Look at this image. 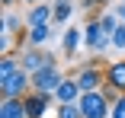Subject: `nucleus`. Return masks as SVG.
Here are the masks:
<instances>
[{
	"instance_id": "obj_1",
	"label": "nucleus",
	"mask_w": 125,
	"mask_h": 118,
	"mask_svg": "<svg viewBox=\"0 0 125 118\" xmlns=\"http://www.w3.org/2000/svg\"><path fill=\"white\" fill-rule=\"evenodd\" d=\"M77 105H80L83 118H109V115H112V102L103 96V89H96V93H83Z\"/></svg>"
},
{
	"instance_id": "obj_2",
	"label": "nucleus",
	"mask_w": 125,
	"mask_h": 118,
	"mask_svg": "<svg viewBox=\"0 0 125 118\" xmlns=\"http://www.w3.org/2000/svg\"><path fill=\"white\" fill-rule=\"evenodd\" d=\"M29 86H32V74L19 67L10 80H0V96L3 99H22L29 93Z\"/></svg>"
},
{
	"instance_id": "obj_3",
	"label": "nucleus",
	"mask_w": 125,
	"mask_h": 118,
	"mask_svg": "<svg viewBox=\"0 0 125 118\" xmlns=\"http://www.w3.org/2000/svg\"><path fill=\"white\" fill-rule=\"evenodd\" d=\"M61 83H64V74H61L58 67H45V70H39V74H32V89H35V93L55 96Z\"/></svg>"
},
{
	"instance_id": "obj_4",
	"label": "nucleus",
	"mask_w": 125,
	"mask_h": 118,
	"mask_svg": "<svg viewBox=\"0 0 125 118\" xmlns=\"http://www.w3.org/2000/svg\"><path fill=\"white\" fill-rule=\"evenodd\" d=\"M83 45H87L93 54H103L106 45H112V38L103 32V26H99V19H90V22H87V29H83Z\"/></svg>"
},
{
	"instance_id": "obj_5",
	"label": "nucleus",
	"mask_w": 125,
	"mask_h": 118,
	"mask_svg": "<svg viewBox=\"0 0 125 118\" xmlns=\"http://www.w3.org/2000/svg\"><path fill=\"white\" fill-rule=\"evenodd\" d=\"M77 86H80V93H96V89H103V86H106V74H103L99 67L83 64V67H80V74H77Z\"/></svg>"
},
{
	"instance_id": "obj_6",
	"label": "nucleus",
	"mask_w": 125,
	"mask_h": 118,
	"mask_svg": "<svg viewBox=\"0 0 125 118\" xmlns=\"http://www.w3.org/2000/svg\"><path fill=\"white\" fill-rule=\"evenodd\" d=\"M45 67H58V61H55L52 54L39 51V48H26V51H22V70L39 74V70H45Z\"/></svg>"
},
{
	"instance_id": "obj_7",
	"label": "nucleus",
	"mask_w": 125,
	"mask_h": 118,
	"mask_svg": "<svg viewBox=\"0 0 125 118\" xmlns=\"http://www.w3.org/2000/svg\"><path fill=\"white\" fill-rule=\"evenodd\" d=\"M55 102V96H48V93H26L22 96V105H26V115L29 118H45V112H48V105Z\"/></svg>"
},
{
	"instance_id": "obj_8",
	"label": "nucleus",
	"mask_w": 125,
	"mask_h": 118,
	"mask_svg": "<svg viewBox=\"0 0 125 118\" xmlns=\"http://www.w3.org/2000/svg\"><path fill=\"white\" fill-rule=\"evenodd\" d=\"M80 86H77V80H67L64 77V83L58 86V93H55V102L58 105H74V102H80Z\"/></svg>"
},
{
	"instance_id": "obj_9",
	"label": "nucleus",
	"mask_w": 125,
	"mask_h": 118,
	"mask_svg": "<svg viewBox=\"0 0 125 118\" xmlns=\"http://www.w3.org/2000/svg\"><path fill=\"white\" fill-rule=\"evenodd\" d=\"M80 42H83V32H80L77 26H67V29H64V35H61V48H64V54H67L71 61H74V54H77Z\"/></svg>"
},
{
	"instance_id": "obj_10",
	"label": "nucleus",
	"mask_w": 125,
	"mask_h": 118,
	"mask_svg": "<svg viewBox=\"0 0 125 118\" xmlns=\"http://www.w3.org/2000/svg\"><path fill=\"white\" fill-rule=\"evenodd\" d=\"M52 22H55V10H52V7H45V3L32 7L29 16H26V26H29V29H32V26H52Z\"/></svg>"
},
{
	"instance_id": "obj_11",
	"label": "nucleus",
	"mask_w": 125,
	"mask_h": 118,
	"mask_svg": "<svg viewBox=\"0 0 125 118\" xmlns=\"http://www.w3.org/2000/svg\"><path fill=\"white\" fill-rule=\"evenodd\" d=\"M106 83L115 86L119 93H125V61H112L106 67Z\"/></svg>"
},
{
	"instance_id": "obj_12",
	"label": "nucleus",
	"mask_w": 125,
	"mask_h": 118,
	"mask_svg": "<svg viewBox=\"0 0 125 118\" xmlns=\"http://www.w3.org/2000/svg\"><path fill=\"white\" fill-rule=\"evenodd\" d=\"M0 118H29L22 99H3V105H0Z\"/></svg>"
},
{
	"instance_id": "obj_13",
	"label": "nucleus",
	"mask_w": 125,
	"mask_h": 118,
	"mask_svg": "<svg viewBox=\"0 0 125 118\" xmlns=\"http://www.w3.org/2000/svg\"><path fill=\"white\" fill-rule=\"evenodd\" d=\"M48 35H52V26H32L26 32V42H29V48H42L48 42Z\"/></svg>"
},
{
	"instance_id": "obj_14",
	"label": "nucleus",
	"mask_w": 125,
	"mask_h": 118,
	"mask_svg": "<svg viewBox=\"0 0 125 118\" xmlns=\"http://www.w3.org/2000/svg\"><path fill=\"white\" fill-rule=\"evenodd\" d=\"M52 10H55V22H71V16H74V0H55L52 3Z\"/></svg>"
},
{
	"instance_id": "obj_15",
	"label": "nucleus",
	"mask_w": 125,
	"mask_h": 118,
	"mask_svg": "<svg viewBox=\"0 0 125 118\" xmlns=\"http://www.w3.org/2000/svg\"><path fill=\"white\" fill-rule=\"evenodd\" d=\"M19 67H22V61H16L13 54H3V58H0V80H10Z\"/></svg>"
},
{
	"instance_id": "obj_16",
	"label": "nucleus",
	"mask_w": 125,
	"mask_h": 118,
	"mask_svg": "<svg viewBox=\"0 0 125 118\" xmlns=\"http://www.w3.org/2000/svg\"><path fill=\"white\" fill-rule=\"evenodd\" d=\"M99 26H103V32L112 38V32L122 26V22H119V16H115V13H99Z\"/></svg>"
},
{
	"instance_id": "obj_17",
	"label": "nucleus",
	"mask_w": 125,
	"mask_h": 118,
	"mask_svg": "<svg viewBox=\"0 0 125 118\" xmlns=\"http://www.w3.org/2000/svg\"><path fill=\"white\" fill-rule=\"evenodd\" d=\"M19 26H22V19H19L16 13H7V16H3V35H13Z\"/></svg>"
},
{
	"instance_id": "obj_18",
	"label": "nucleus",
	"mask_w": 125,
	"mask_h": 118,
	"mask_svg": "<svg viewBox=\"0 0 125 118\" xmlns=\"http://www.w3.org/2000/svg\"><path fill=\"white\" fill-rule=\"evenodd\" d=\"M58 118H83L80 105L74 102V105H58Z\"/></svg>"
},
{
	"instance_id": "obj_19",
	"label": "nucleus",
	"mask_w": 125,
	"mask_h": 118,
	"mask_svg": "<svg viewBox=\"0 0 125 118\" xmlns=\"http://www.w3.org/2000/svg\"><path fill=\"white\" fill-rule=\"evenodd\" d=\"M112 48H119V51H125V22L112 32Z\"/></svg>"
},
{
	"instance_id": "obj_20",
	"label": "nucleus",
	"mask_w": 125,
	"mask_h": 118,
	"mask_svg": "<svg viewBox=\"0 0 125 118\" xmlns=\"http://www.w3.org/2000/svg\"><path fill=\"white\" fill-rule=\"evenodd\" d=\"M109 118H125V93L112 102V115H109Z\"/></svg>"
},
{
	"instance_id": "obj_21",
	"label": "nucleus",
	"mask_w": 125,
	"mask_h": 118,
	"mask_svg": "<svg viewBox=\"0 0 125 118\" xmlns=\"http://www.w3.org/2000/svg\"><path fill=\"white\" fill-rule=\"evenodd\" d=\"M106 3H112V0H80V7H83V10H93V7H106Z\"/></svg>"
},
{
	"instance_id": "obj_22",
	"label": "nucleus",
	"mask_w": 125,
	"mask_h": 118,
	"mask_svg": "<svg viewBox=\"0 0 125 118\" xmlns=\"http://www.w3.org/2000/svg\"><path fill=\"white\" fill-rule=\"evenodd\" d=\"M115 16H119V22H125V3H119V7H115Z\"/></svg>"
},
{
	"instance_id": "obj_23",
	"label": "nucleus",
	"mask_w": 125,
	"mask_h": 118,
	"mask_svg": "<svg viewBox=\"0 0 125 118\" xmlns=\"http://www.w3.org/2000/svg\"><path fill=\"white\" fill-rule=\"evenodd\" d=\"M19 3H32V7H39V3H42V0H19Z\"/></svg>"
},
{
	"instance_id": "obj_24",
	"label": "nucleus",
	"mask_w": 125,
	"mask_h": 118,
	"mask_svg": "<svg viewBox=\"0 0 125 118\" xmlns=\"http://www.w3.org/2000/svg\"><path fill=\"white\" fill-rule=\"evenodd\" d=\"M0 3H3V7H13V3H19V0H0Z\"/></svg>"
},
{
	"instance_id": "obj_25",
	"label": "nucleus",
	"mask_w": 125,
	"mask_h": 118,
	"mask_svg": "<svg viewBox=\"0 0 125 118\" xmlns=\"http://www.w3.org/2000/svg\"><path fill=\"white\" fill-rule=\"evenodd\" d=\"M119 3H125V0H119Z\"/></svg>"
}]
</instances>
